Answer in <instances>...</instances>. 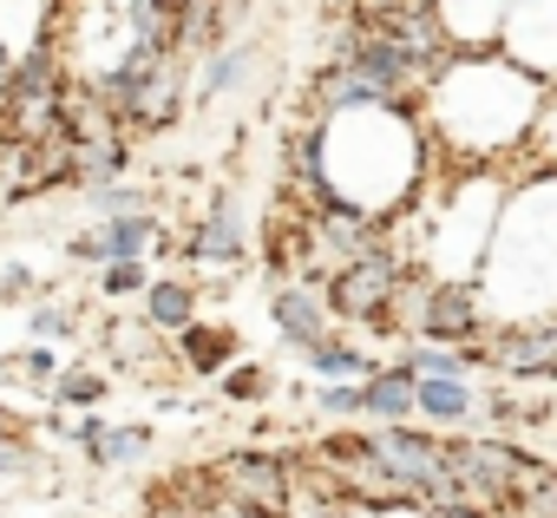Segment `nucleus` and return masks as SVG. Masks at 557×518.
<instances>
[{
	"mask_svg": "<svg viewBox=\"0 0 557 518\" xmlns=\"http://www.w3.org/2000/svg\"><path fill=\"white\" fill-rule=\"evenodd\" d=\"M433 8H440V27H446L453 53H492L511 0H433Z\"/></svg>",
	"mask_w": 557,
	"mask_h": 518,
	"instance_id": "4468645a",
	"label": "nucleus"
},
{
	"mask_svg": "<svg viewBox=\"0 0 557 518\" xmlns=\"http://www.w3.org/2000/svg\"><path fill=\"white\" fill-rule=\"evenodd\" d=\"M151 197L158 190H145V184H92L86 190V203H92V217H132V210H151Z\"/></svg>",
	"mask_w": 557,
	"mask_h": 518,
	"instance_id": "393cba45",
	"label": "nucleus"
},
{
	"mask_svg": "<svg viewBox=\"0 0 557 518\" xmlns=\"http://www.w3.org/2000/svg\"><path fill=\"white\" fill-rule=\"evenodd\" d=\"M544 427H557V400H550V414H544Z\"/></svg>",
	"mask_w": 557,
	"mask_h": 518,
	"instance_id": "473e14b6",
	"label": "nucleus"
},
{
	"mask_svg": "<svg viewBox=\"0 0 557 518\" xmlns=\"http://www.w3.org/2000/svg\"><path fill=\"white\" fill-rule=\"evenodd\" d=\"M40 472V446L27 440V433H8V440H0V479H34Z\"/></svg>",
	"mask_w": 557,
	"mask_h": 518,
	"instance_id": "c85d7f7f",
	"label": "nucleus"
},
{
	"mask_svg": "<svg viewBox=\"0 0 557 518\" xmlns=\"http://www.w3.org/2000/svg\"><path fill=\"white\" fill-rule=\"evenodd\" d=\"M151 270H145V256H119V263H99V296L119 303V296H145Z\"/></svg>",
	"mask_w": 557,
	"mask_h": 518,
	"instance_id": "a878e982",
	"label": "nucleus"
},
{
	"mask_svg": "<svg viewBox=\"0 0 557 518\" xmlns=\"http://www.w3.org/2000/svg\"><path fill=\"white\" fill-rule=\"evenodd\" d=\"M171 8H177V0H171Z\"/></svg>",
	"mask_w": 557,
	"mask_h": 518,
	"instance_id": "72a5a7b5",
	"label": "nucleus"
},
{
	"mask_svg": "<svg viewBox=\"0 0 557 518\" xmlns=\"http://www.w3.org/2000/svg\"><path fill=\"white\" fill-rule=\"evenodd\" d=\"M315 414H329V420H361V381H315Z\"/></svg>",
	"mask_w": 557,
	"mask_h": 518,
	"instance_id": "cd10ccee",
	"label": "nucleus"
},
{
	"mask_svg": "<svg viewBox=\"0 0 557 518\" xmlns=\"http://www.w3.org/2000/svg\"><path fill=\"white\" fill-rule=\"evenodd\" d=\"M498 53L537 79H557V0H511L498 27Z\"/></svg>",
	"mask_w": 557,
	"mask_h": 518,
	"instance_id": "1a4fd4ad",
	"label": "nucleus"
},
{
	"mask_svg": "<svg viewBox=\"0 0 557 518\" xmlns=\"http://www.w3.org/2000/svg\"><path fill=\"white\" fill-rule=\"evenodd\" d=\"M368 446H374V459H381V472L400 485V498H426L440 479H446V446L433 440V433H420V427H368Z\"/></svg>",
	"mask_w": 557,
	"mask_h": 518,
	"instance_id": "0eeeda50",
	"label": "nucleus"
},
{
	"mask_svg": "<svg viewBox=\"0 0 557 518\" xmlns=\"http://www.w3.org/2000/svg\"><path fill=\"white\" fill-rule=\"evenodd\" d=\"M394 99H413V92H394V86H381L374 73L348 66V60H322V73L309 79V99H302V112H309V119H329V112H355V106H394Z\"/></svg>",
	"mask_w": 557,
	"mask_h": 518,
	"instance_id": "f8f14e48",
	"label": "nucleus"
},
{
	"mask_svg": "<svg viewBox=\"0 0 557 518\" xmlns=\"http://www.w3.org/2000/svg\"><path fill=\"white\" fill-rule=\"evenodd\" d=\"M216 394L236 400V407H262V400L275 394V374H269L262 361H230V368L216 374Z\"/></svg>",
	"mask_w": 557,
	"mask_h": 518,
	"instance_id": "b1692460",
	"label": "nucleus"
},
{
	"mask_svg": "<svg viewBox=\"0 0 557 518\" xmlns=\"http://www.w3.org/2000/svg\"><path fill=\"white\" fill-rule=\"evenodd\" d=\"M8 433H27V414H21V407H8V400H0V440H8Z\"/></svg>",
	"mask_w": 557,
	"mask_h": 518,
	"instance_id": "2f4dec72",
	"label": "nucleus"
},
{
	"mask_svg": "<svg viewBox=\"0 0 557 518\" xmlns=\"http://www.w3.org/2000/svg\"><path fill=\"white\" fill-rule=\"evenodd\" d=\"M413 414L433 427H466V420H479V394H472V381H420L413 374Z\"/></svg>",
	"mask_w": 557,
	"mask_h": 518,
	"instance_id": "6ab92c4d",
	"label": "nucleus"
},
{
	"mask_svg": "<svg viewBox=\"0 0 557 518\" xmlns=\"http://www.w3.org/2000/svg\"><path fill=\"white\" fill-rule=\"evenodd\" d=\"M27 296H40V276L27 263H0V303H27Z\"/></svg>",
	"mask_w": 557,
	"mask_h": 518,
	"instance_id": "7c9ffc66",
	"label": "nucleus"
},
{
	"mask_svg": "<svg viewBox=\"0 0 557 518\" xmlns=\"http://www.w3.org/2000/svg\"><path fill=\"white\" fill-rule=\"evenodd\" d=\"M106 348H112V361H119V368L151 374V368H158V355H164V335L138 316V322H112V329H106Z\"/></svg>",
	"mask_w": 557,
	"mask_h": 518,
	"instance_id": "412c9836",
	"label": "nucleus"
},
{
	"mask_svg": "<svg viewBox=\"0 0 557 518\" xmlns=\"http://www.w3.org/2000/svg\"><path fill=\"white\" fill-rule=\"evenodd\" d=\"M400 361H407L420 381H472V355H466V348H446V342H420V335H407Z\"/></svg>",
	"mask_w": 557,
	"mask_h": 518,
	"instance_id": "4be33fe9",
	"label": "nucleus"
},
{
	"mask_svg": "<svg viewBox=\"0 0 557 518\" xmlns=\"http://www.w3.org/2000/svg\"><path fill=\"white\" fill-rule=\"evenodd\" d=\"M47 387H53V400H60V407H99V400L112 394V374H99L92 361H73V368H60Z\"/></svg>",
	"mask_w": 557,
	"mask_h": 518,
	"instance_id": "5701e85b",
	"label": "nucleus"
},
{
	"mask_svg": "<svg viewBox=\"0 0 557 518\" xmlns=\"http://www.w3.org/2000/svg\"><path fill=\"white\" fill-rule=\"evenodd\" d=\"M407 263H413V256H407L394 236H387V243H374V249H361V256H348V263H335V270H329V283H322L329 316H335V322H348V329L381 322V316H387V303H394V289H400V276H407Z\"/></svg>",
	"mask_w": 557,
	"mask_h": 518,
	"instance_id": "20e7f679",
	"label": "nucleus"
},
{
	"mask_svg": "<svg viewBox=\"0 0 557 518\" xmlns=\"http://www.w3.org/2000/svg\"><path fill=\"white\" fill-rule=\"evenodd\" d=\"M262 263H269V276H275V283L322 276V249H315L309 210H283V217H269V236H262Z\"/></svg>",
	"mask_w": 557,
	"mask_h": 518,
	"instance_id": "ddd939ff",
	"label": "nucleus"
},
{
	"mask_svg": "<svg viewBox=\"0 0 557 518\" xmlns=\"http://www.w3.org/2000/svg\"><path fill=\"white\" fill-rule=\"evenodd\" d=\"M361 420H413V368L407 361H374V374L361 381Z\"/></svg>",
	"mask_w": 557,
	"mask_h": 518,
	"instance_id": "dca6fc26",
	"label": "nucleus"
},
{
	"mask_svg": "<svg viewBox=\"0 0 557 518\" xmlns=\"http://www.w3.org/2000/svg\"><path fill=\"white\" fill-rule=\"evenodd\" d=\"M544 99H550V79L524 73L518 60H505L492 47V53H453L420 86V119H426L433 151H446L459 164H492L531 138Z\"/></svg>",
	"mask_w": 557,
	"mask_h": 518,
	"instance_id": "f257e3e1",
	"label": "nucleus"
},
{
	"mask_svg": "<svg viewBox=\"0 0 557 518\" xmlns=\"http://www.w3.org/2000/svg\"><path fill=\"white\" fill-rule=\"evenodd\" d=\"M66 0H0V53L21 60L27 47L53 40V21H60Z\"/></svg>",
	"mask_w": 557,
	"mask_h": 518,
	"instance_id": "f3484780",
	"label": "nucleus"
},
{
	"mask_svg": "<svg viewBox=\"0 0 557 518\" xmlns=\"http://www.w3.org/2000/svg\"><path fill=\"white\" fill-rule=\"evenodd\" d=\"M472 368H492L505 381H557V316L544 322H485L479 342H466Z\"/></svg>",
	"mask_w": 557,
	"mask_h": 518,
	"instance_id": "423d86ee",
	"label": "nucleus"
},
{
	"mask_svg": "<svg viewBox=\"0 0 557 518\" xmlns=\"http://www.w3.org/2000/svg\"><path fill=\"white\" fill-rule=\"evenodd\" d=\"M66 92H73V66L60 60L53 40H40L21 60H8V79H0V138H21V145L60 138Z\"/></svg>",
	"mask_w": 557,
	"mask_h": 518,
	"instance_id": "f03ea898",
	"label": "nucleus"
},
{
	"mask_svg": "<svg viewBox=\"0 0 557 518\" xmlns=\"http://www.w3.org/2000/svg\"><path fill=\"white\" fill-rule=\"evenodd\" d=\"M145 322L171 342L177 329H190L197 322V283H184V276H151L145 283Z\"/></svg>",
	"mask_w": 557,
	"mask_h": 518,
	"instance_id": "a211bd4d",
	"label": "nucleus"
},
{
	"mask_svg": "<svg viewBox=\"0 0 557 518\" xmlns=\"http://www.w3.org/2000/svg\"><path fill=\"white\" fill-rule=\"evenodd\" d=\"M485 322H492V316H485V296H479V283H472V276H433V283H426V296H420L413 335H420V342L466 348V342H479V329H485Z\"/></svg>",
	"mask_w": 557,
	"mask_h": 518,
	"instance_id": "6e6552de",
	"label": "nucleus"
},
{
	"mask_svg": "<svg viewBox=\"0 0 557 518\" xmlns=\"http://www.w3.org/2000/svg\"><path fill=\"white\" fill-rule=\"evenodd\" d=\"M269 322H275V335H283V348H315L329 329H335V316H329V296H322V276H296V283H275L269 289Z\"/></svg>",
	"mask_w": 557,
	"mask_h": 518,
	"instance_id": "9b49d317",
	"label": "nucleus"
},
{
	"mask_svg": "<svg viewBox=\"0 0 557 518\" xmlns=\"http://www.w3.org/2000/svg\"><path fill=\"white\" fill-rule=\"evenodd\" d=\"M210 479L236 518H289V505H296V453L236 446V453H216Z\"/></svg>",
	"mask_w": 557,
	"mask_h": 518,
	"instance_id": "39448f33",
	"label": "nucleus"
},
{
	"mask_svg": "<svg viewBox=\"0 0 557 518\" xmlns=\"http://www.w3.org/2000/svg\"><path fill=\"white\" fill-rule=\"evenodd\" d=\"M27 329H34V342H73L79 335V309L73 303H34Z\"/></svg>",
	"mask_w": 557,
	"mask_h": 518,
	"instance_id": "bb28decb",
	"label": "nucleus"
},
{
	"mask_svg": "<svg viewBox=\"0 0 557 518\" xmlns=\"http://www.w3.org/2000/svg\"><path fill=\"white\" fill-rule=\"evenodd\" d=\"M8 368H21L34 387H47L53 374H60V355H53V342H34V348H21V355H8Z\"/></svg>",
	"mask_w": 557,
	"mask_h": 518,
	"instance_id": "c756f323",
	"label": "nucleus"
},
{
	"mask_svg": "<svg viewBox=\"0 0 557 518\" xmlns=\"http://www.w3.org/2000/svg\"><path fill=\"white\" fill-rule=\"evenodd\" d=\"M184 73H190V60H177V53H145V60H132L125 73L99 79L92 92L119 112L125 138H151V132H171V125L190 112Z\"/></svg>",
	"mask_w": 557,
	"mask_h": 518,
	"instance_id": "7ed1b4c3",
	"label": "nucleus"
},
{
	"mask_svg": "<svg viewBox=\"0 0 557 518\" xmlns=\"http://www.w3.org/2000/svg\"><path fill=\"white\" fill-rule=\"evenodd\" d=\"M171 342H177V368H190L197 381H216V374L236 361V348H243V335H236L230 322H190V329H177Z\"/></svg>",
	"mask_w": 557,
	"mask_h": 518,
	"instance_id": "2eb2a0df",
	"label": "nucleus"
},
{
	"mask_svg": "<svg viewBox=\"0 0 557 518\" xmlns=\"http://www.w3.org/2000/svg\"><path fill=\"white\" fill-rule=\"evenodd\" d=\"M302 361H309L322 381H368V374H374V355H368V348H355L342 329H329L315 348H302Z\"/></svg>",
	"mask_w": 557,
	"mask_h": 518,
	"instance_id": "aec40b11",
	"label": "nucleus"
},
{
	"mask_svg": "<svg viewBox=\"0 0 557 518\" xmlns=\"http://www.w3.org/2000/svg\"><path fill=\"white\" fill-rule=\"evenodd\" d=\"M249 256V230H243V210L230 190L210 197V210H197L190 236H184V263L190 270H236Z\"/></svg>",
	"mask_w": 557,
	"mask_h": 518,
	"instance_id": "9d476101",
	"label": "nucleus"
}]
</instances>
